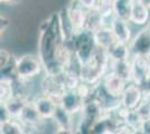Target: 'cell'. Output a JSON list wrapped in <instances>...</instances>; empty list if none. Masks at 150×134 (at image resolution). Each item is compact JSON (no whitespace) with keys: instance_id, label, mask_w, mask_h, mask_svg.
Returning a JSON list of instances; mask_svg holds the SVG:
<instances>
[{"instance_id":"obj_1","label":"cell","mask_w":150,"mask_h":134,"mask_svg":"<svg viewBox=\"0 0 150 134\" xmlns=\"http://www.w3.org/2000/svg\"><path fill=\"white\" fill-rule=\"evenodd\" d=\"M110 70V57L108 51L96 47L92 56L81 65V81L91 85L101 84L103 77Z\"/></svg>"},{"instance_id":"obj_2","label":"cell","mask_w":150,"mask_h":134,"mask_svg":"<svg viewBox=\"0 0 150 134\" xmlns=\"http://www.w3.org/2000/svg\"><path fill=\"white\" fill-rule=\"evenodd\" d=\"M44 70V64L37 55L26 54L16 58L15 63V73L16 77L20 79H31L40 75Z\"/></svg>"},{"instance_id":"obj_3","label":"cell","mask_w":150,"mask_h":134,"mask_svg":"<svg viewBox=\"0 0 150 134\" xmlns=\"http://www.w3.org/2000/svg\"><path fill=\"white\" fill-rule=\"evenodd\" d=\"M63 74V73H62ZM62 74L54 75V74H47L44 76L40 83V91L42 94L52 97L57 104L61 102V97L66 91V86L64 83Z\"/></svg>"},{"instance_id":"obj_4","label":"cell","mask_w":150,"mask_h":134,"mask_svg":"<svg viewBox=\"0 0 150 134\" xmlns=\"http://www.w3.org/2000/svg\"><path fill=\"white\" fill-rule=\"evenodd\" d=\"M149 76V58L144 55L131 56V83L144 86Z\"/></svg>"},{"instance_id":"obj_5","label":"cell","mask_w":150,"mask_h":134,"mask_svg":"<svg viewBox=\"0 0 150 134\" xmlns=\"http://www.w3.org/2000/svg\"><path fill=\"white\" fill-rule=\"evenodd\" d=\"M18 120L23 123L26 130H39L45 123V120L38 113L33 100L26 103L21 113L19 114ZM26 133H27V131H26Z\"/></svg>"},{"instance_id":"obj_6","label":"cell","mask_w":150,"mask_h":134,"mask_svg":"<svg viewBox=\"0 0 150 134\" xmlns=\"http://www.w3.org/2000/svg\"><path fill=\"white\" fill-rule=\"evenodd\" d=\"M144 89L134 83H130L127 85L122 95L120 96V104L122 107L127 109H137L140 103L144 101Z\"/></svg>"},{"instance_id":"obj_7","label":"cell","mask_w":150,"mask_h":134,"mask_svg":"<svg viewBox=\"0 0 150 134\" xmlns=\"http://www.w3.org/2000/svg\"><path fill=\"white\" fill-rule=\"evenodd\" d=\"M75 115L69 113L67 109H65L61 104H57L55 113L53 116V121L55 123L57 132L63 133H72L75 132L76 124L74 123Z\"/></svg>"},{"instance_id":"obj_8","label":"cell","mask_w":150,"mask_h":134,"mask_svg":"<svg viewBox=\"0 0 150 134\" xmlns=\"http://www.w3.org/2000/svg\"><path fill=\"white\" fill-rule=\"evenodd\" d=\"M128 84L129 82L125 81L122 77H120L119 75H117L115 73H113L111 70H109L106 73L101 82V85L105 89L106 93L113 97H117V98H120V96L122 95V93Z\"/></svg>"},{"instance_id":"obj_9","label":"cell","mask_w":150,"mask_h":134,"mask_svg":"<svg viewBox=\"0 0 150 134\" xmlns=\"http://www.w3.org/2000/svg\"><path fill=\"white\" fill-rule=\"evenodd\" d=\"M132 55H144L150 58V29L146 26L129 44Z\"/></svg>"},{"instance_id":"obj_10","label":"cell","mask_w":150,"mask_h":134,"mask_svg":"<svg viewBox=\"0 0 150 134\" xmlns=\"http://www.w3.org/2000/svg\"><path fill=\"white\" fill-rule=\"evenodd\" d=\"M59 104L65 109H67L69 113L76 115L81 113L84 105V98H82V96L77 93L76 89H66L61 97Z\"/></svg>"},{"instance_id":"obj_11","label":"cell","mask_w":150,"mask_h":134,"mask_svg":"<svg viewBox=\"0 0 150 134\" xmlns=\"http://www.w3.org/2000/svg\"><path fill=\"white\" fill-rule=\"evenodd\" d=\"M69 19L74 26L76 32H81L85 29V22H86V17H88V9L76 2L75 0H72L71 5L67 7Z\"/></svg>"},{"instance_id":"obj_12","label":"cell","mask_w":150,"mask_h":134,"mask_svg":"<svg viewBox=\"0 0 150 134\" xmlns=\"http://www.w3.org/2000/svg\"><path fill=\"white\" fill-rule=\"evenodd\" d=\"M92 35H93L95 46L103 51H109L110 47L117 41L115 36L110 26H102L99 29L92 32Z\"/></svg>"},{"instance_id":"obj_13","label":"cell","mask_w":150,"mask_h":134,"mask_svg":"<svg viewBox=\"0 0 150 134\" xmlns=\"http://www.w3.org/2000/svg\"><path fill=\"white\" fill-rule=\"evenodd\" d=\"M130 21L120 19L114 17L111 22V29H112L113 34L115 36L117 41L123 43V44H130L132 40V30L131 27L129 25Z\"/></svg>"},{"instance_id":"obj_14","label":"cell","mask_w":150,"mask_h":134,"mask_svg":"<svg viewBox=\"0 0 150 134\" xmlns=\"http://www.w3.org/2000/svg\"><path fill=\"white\" fill-rule=\"evenodd\" d=\"M33 101H34V104L37 109L38 113L40 114V116L44 119L45 121L53 119L55 109H56L57 103L52 97L44 95V94H40L39 96H36Z\"/></svg>"},{"instance_id":"obj_15","label":"cell","mask_w":150,"mask_h":134,"mask_svg":"<svg viewBox=\"0 0 150 134\" xmlns=\"http://www.w3.org/2000/svg\"><path fill=\"white\" fill-rule=\"evenodd\" d=\"M150 19V9L144 6L140 1H133L130 22L137 26H146Z\"/></svg>"},{"instance_id":"obj_16","label":"cell","mask_w":150,"mask_h":134,"mask_svg":"<svg viewBox=\"0 0 150 134\" xmlns=\"http://www.w3.org/2000/svg\"><path fill=\"white\" fill-rule=\"evenodd\" d=\"M57 19H58V26H59L62 38L64 41H66L69 38H72L74 36V34L76 32L74 26H73L72 21L69 19L67 8H64L57 13Z\"/></svg>"},{"instance_id":"obj_17","label":"cell","mask_w":150,"mask_h":134,"mask_svg":"<svg viewBox=\"0 0 150 134\" xmlns=\"http://www.w3.org/2000/svg\"><path fill=\"white\" fill-rule=\"evenodd\" d=\"M108 51V55L111 60H125V59H131V51L128 44H123L120 41H115L110 47Z\"/></svg>"},{"instance_id":"obj_18","label":"cell","mask_w":150,"mask_h":134,"mask_svg":"<svg viewBox=\"0 0 150 134\" xmlns=\"http://www.w3.org/2000/svg\"><path fill=\"white\" fill-rule=\"evenodd\" d=\"M110 70L122 77L127 82H131V59L125 60H111L110 59Z\"/></svg>"},{"instance_id":"obj_19","label":"cell","mask_w":150,"mask_h":134,"mask_svg":"<svg viewBox=\"0 0 150 134\" xmlns=\"http://www.w3.org/2000/svg\"><path fill=\"white\" fill-rule=\"evenodd\" d=\"M132 6V0H113V13L117 18L130 21Z\"/></svg>"},{"instance_id":"obj_20","label":"cell","mask_w":150,"mask_h":134,"mask_svg":"<svg viewBox=\"0 0 150 134\" xmlns=\"http://www.w3.org/2000/svg\"><path fill=\"white\" fill-rule=\"evenodd\" d=\"M31 101V100H27L25 97H21V96L13 95L9 101L5 102L4 104L7 106V109L9 111V113L11 115V117L13 119H18L19 114L21 113V111L24 109V106L26 105V103ZM2 103V102H1Z\"/></svg>"},{"instance_id":"obj_21","label":"cell","mask_w":150,"mask_h":134,"mask_svg":"<svg viewBox=\"0 0 150 134\" xmlns=\"http://www.w3.org/2000/svg\"><path fill=\"white\" fill-rule=\"evenodd\" d=\"M1 134H23L26 133V128L18 119H10L6 122H0Z\"/></svg>"},{"instance_id":"obj_22","label":"cell","mask_w":150,"mask_h":134,"mask_svg":"<svg viewBox=\"0 0 150 134\" xmlns=\"http://www.w3.org/2000/svg\"><path fill=\"white\" fill-rule=\"evenodd\" d=\"M103 25V17L99 13L96 8L88 10V17H86V22H85V29L88 32H93L96 29H99Z\"/></svg>"},{"instance_id":"obj_23","label":"cell","mask_w":150,"mask_h":134,"mask_svg":"<svg viewBox=\"0 0 150 134\" xmlns=\"http://www.w3.org/2000/svg\"><path fill=\"white\" fill-rule=\"evenodd\" d=\"M142 116L139 114L137 109H130L127 112L125 117V123H127L128 125H130L136 133H139V128H140V124L142 122Z\"/></svg>"},{"instance_id":"obj_24","label":"cell","mask_w":150,"mask_h":134,"mask_svg":"<svg viewBox=\"0 0 150 134\" xmlns=\"http://www.w3.org/2000/svg\"><path fill=\"white\" fill-rule=\"evenodd\" d=\"M0 57H1V63H0L1 69H4V68L8 67V66H10L11 63L13 64L16 62V59L13 62V57H11L10 53L7 51L6 49H1V51H0Z\"/></svg>"},{"instance_id":"obj_25","label":"cell","mask_w":150,"mask_h":134,"mask_svg":"<svg viewBox=\"0 0 150 134\" xmlns=\"http://www.w3.org/2000/svg\"><path fill=\"white\" fill-rule=\"evenodd\" d=\"M139 114L142 116V119H149L150 117V103L144 100L137 107Z\"/></svg>"},{"instance_id":"obj_26","label":"cell","mask_w":150,"mask_h":134,"mask_svg":"<svg viewBox=\"0 0 150 134\" xmlns=\"http://www.w3.org/2000/svg\"><path fill=\"white\" fill-rule=\"evenodd\" d=\"M10 119H13V117L7 109V106L4 103H1L0 104V122H6Z\"/></svg>"},{"instance_id":"obj_27","label":"cell","mask_w":150,"mask_h":134,"mask_svg":"<svg viewBox=\"0 0 150 134\" xmlns=\"http://www.w3.org/2000/svg\"><path fill=\"white\" fill-rule=\"evenodd\" d=\"M76 2H79L83 8L85 9H93L96 7V4H98V0H75Z\"/></svg>"},{"instance_id":"obj_28","label":"cell","mask_w":150,"mask_h":134,"mask_svg":"<svg viewBox=\"0 0 150 134\" xmlns=\"http://www.w3.org/2000/svg\"><path fill=\"white\" fill-rule=\"evenodd\" d=\"M139 133L150 134V117L142 120L141 124H140V128H139Z\"/></svg>"},{"instance_id":"obj_29","label":"cell","mask_w":150,"mask_h":134,"mask_svg":"<svg viewBox=\"0 0 150 134\" xmlns=\"http://www.w3.org/2000/svg\"><path fill=\"white\" fill-rule=\"evenodd\" d=\"M8 26H9V19L7 18L6 16L1 15V34L5 32V30H6V28Z\"/></svg>"},{"instance_id":"obj_30","label":"cell","mask_w":150,"mask_h":134,"mask_svg":"<svg viewBox=\"0 0 150 134\" xmlns=\"http://www.w3.org/2000/svg\"><path fill=\"white\" fill-rule=\"evenodd\" d=\"M1 4H5V5H9V6H16L20 4L23 0H0Z\"/></svg>"},{"instance_id":"obj_31","label":"cell","mask_w":150,"mask_h":134,"mask_svg":"<svg viewBox=\"0 0 150 134\" xmlns=\"http://www.w3.org/2000/svg\"><path fill=\"white\" fill-rule=\"evenodd\" d=\"M142 89H144V92H150V75L148 76V78H147L146 83L144 84Z\"/></svg>"},{"instance_id":"obj_32","label":"cell","mask_w":150,"mask_h":134,"mask_svg":"<svg viewBox=\"0 0 150 134\" xmlns=\"http://www.w3.org/2000/svg\"><path fill=\"white\" fill-rule=\"evenodd\" d=\"M138 1H140L144 6H146L147 8H149L150 9V0H138Z\"/></svg>"},{"instance_id":"obj_33","label":"cell","mask_w":150,"mask_h":134,"mask_svg":"<svg viewBox=\"0 0 150 134\" xmlns=\"http://www.w3.org/2000/svg\"><path fill=\"white\" fill-rule=\"evenodd\" d=\"M144 100H146L147 102L150 103V92H144Z\"/></svg>"},{"instance_id":"obj_34","label":"cell","mask_w":150,"mask_h":134,"mask_svg":"<svg viewBox=\"0 0 150 134\" xmlns=\"http://www.w3.org/2000/svg\"><path fill=\"white\" fill-rule=\"evenodd\" d=\"M149 75H150V58H149Z\"/></svg>"},{"instance_id":"obj_35","label":"cell","mask_w":150,"mask_h":134,"mask_svg":"<svg viewBox=\"0 0 150 134\" xmlns=\"http://www.w3.org/2000/svg\"><path fill=\"white\" fill-rule=\"evenodd\" d=\"M132 1H137V0H132Z\"/></svg>"}]
</instances>
